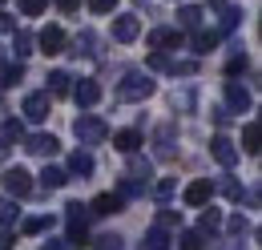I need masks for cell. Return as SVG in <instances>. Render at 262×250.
<instances>
[{"instance_id":"cell-1","label":"cell","mask_w":262,"mask_h":250,"mask_svg":"<svg viewBox=\"0 0 262 250\" xmlns=\"http://www.w3.org/2000/svg\"><path fill=\"white\" fill-rule=\"evenodd\" d=\"M73 129H77L81 145H101V141H105V133H109V129H105V121H101V117H93V113H81Z\"/></svg>"},{"instance_id":"cell-2","label":"cell","mask_w":262,"mask_h":250,"mask_svg":"<svg viewBox=\"0 0 262 250\" xmlns=\"http://www.w3.org/2000/svg\"><path fill=\"white\" fill-rule=\"evenodd\" d=\"M154 93V81L145 77V73H125V81L117 85V97L121 101H141V97Z\"/></svg>"},{"instance_id":"cell-3","label":"cell","mask_w":262,"mask_h":250,"mask_svg":"<svg viewBox=\"0 0 262 250\" xmlns=\"http://www.w3.org/2000/svg\"><path fill=\"white\" fill-rule=\"evenodd\" d=\"M0 186L4 194H16V198H25V194H33V178H29V170H4V178H0Z\"/></svg>"},{"instance_id":"cell-4","label":"cell","mask_w":262,"mask_h":250,"mask_svg":"<svg viewBox=\"0 0 262 250\" xmlns=\"http://www.w3.org/2000/svg\"><path fill=\"white\" fill-rule=\"evenodd\" d=\"M25 150H29V154H36V157H53L61 145H57V137H53V133H33V137L25 141Z\"/></svg>"},{"instance_id":"cell-5","label":"cell","mask_w":262,"mask_h":250,"mask_svg":"<svg viewBox=\"0 0 262 250\" xmlns=\"http://www.w3.org/2000/svg\"><path fill=\"white\" fill-rule=\"evenodd\" d=\"M210 194H214L210 178H198V182H190V186H186V194H182V198H186V206H206V202H210Z\"/></svg>"},{"instance_id":"cell-6","label":"cell","mask_w":262,"mask_h":250,"mask_svg":"<svg viewBox=\"0 0 262 250\" xmlns=\"http://www.w3.org/2000/svg\"><path fill=\"white\" fill-rule=\"evenodd\" d=\"M25 117H29V121H45V117H49V93H29L25 97Z\"/></svg>"},{"instance_id":"cell-7","label":"cell","mask_w":262,"mask_h":250,"mask_svg":"<svg viewBox=\"0 0 262 250\" xmlns=\"http://www.w3.org/2000/svg\"><path fill=\"white\" fill-rule=\"evenodd\" d=\"M36 40H40V53H49V57L65 49V32L57 29V25H49V29H45V32H40V36H36Z\"/></svg>"},{"instance_id":"cell-8","label":"cell","mask_w":262,"mask_h":250,"mask_svg":"<svg viewBox=\"0 0 262 250\" xmlns=\"http://www.w3.org/2000/svg\"><path fill=\"white\" fill-rule=\"evenodd\" d=\"M73 97H77L81 109H89V105H97V101H101V85H97V81H81V85L73 89Z\"/></svg>"},{"instance_id":"cell-9","label":"cell","mask_w":262,"mask_h":250,"mask_svg":"<svg viewBox=\"0 0 262 250\" xmlns=\"http://www.w3.org/2000/svg\"><path fill=\"white\" fill-rule=\"evenodd\" d=\"M137 32H141L137 16H117V20H113V40H121V45H125V40H133Z\"/></svg>"},{"instance_id":"cell-10","label":"cell","mask_w":262,"mask_h":250,"mask_svg":"<svg viewBox=\"0 0 262 250\" xmlns=\"http://www.w3.org/2000/svg\"><path fill=\"white\" fill-rule=\"evenodd\" d=\"M210 154L218 157L222 165H234V161H238V150H234L230 137H214V141H210Z\"/></svg>"},{"instance_id":"cell-11","label":"cell","mask_w":262,"mask_h":250,"mask_svg":"<svg viewBox=\"0 0 262 250\" xmlns=\"http://www.w3.org/2000/svg\"><path fill=\"white\" fill-rule=\"evenodd\" d=\"M226 101H230V109H238V113L250 109V93H246L238 81H226Z\"/></svg>"},{"instance_id":"cell-12","label":"cell","mask_w":262,"mask_h":250,"mask_svg":"<svg viewBox=\"0 0 262 250\" xmlns=\"http://www.w3.org/2000/svg\"><path fill=\"white\" fill-rule=\"evenodd\" d=\"M113 145L121 150V154H137V145H141V133L137 129H121V133H113Z\"/></svg>"},{"instance_id":"cell-13","label":"cell","mask_w":262,"mask_h":250,"mask_svg":"<svg viewBox=\"0 0 262 250\" xmlns=\"http://www.w3.org/2000/svg\"><path fill=\"white\" fill-rule=\"evenodd\" d=\"M20 77H25V65L20 61H4L0 65V89H12Z\"/></svg>"},{"instance_id":"cell-14","label":"cell","mask_w":262,"mask_h":250,"mask_svg":"<svg viewBox=\"0 0 262 250\" xmlns=\"http://www.w3.org/2000/svg\"><path fill=\"white\" fill-rule=\"evenodd\" d=\"M65 174H81V178H89V174H93V157L85 154V150H77V154L69 157V170Z\"/></svg>"},{"instance_id":"cell-15","label":"cell","mask_w":262,"mask_h":250,"mask_svg":"<svg viewBox=\"0 0 262 250\" xmlns=\"http://www.w3.org/2000/svg\"><path fill=\"white\" fill-rule=\"evenodd\" d=\"M117 210H121V198H117V194H101V198H93V214H101V218H105V214H117Z\"/></svg>"},{"instance_id":"cell-16","label":"cell","mask_w":262,"mask_h":250,"mask_svg":"<svg viewBox=\"0 0 262 250\" xmlns=\"http://www.w3.org/2000/svg\"><path fill=\"white\" fill-rule=\"evenodd\" d=\"M20 137H25V125H20V121H4V125H0V150H8V145L20 141Z\"/></svg>"},{"instance_id":"cell-17","label":"cell","mask_w":262,"mask_h":250,"mask_svg":"<svg viewBox=\"0 0 262 250\" xmlns=\"http://www.w3.org/2000/svg\"><path fill=\"white\" fill-rule=\"evenodd\" d=\"M258 137H262L258 121H246V129H242V150L246 154H258Z\"/></svg>"},{"instance_id":"cell-18","label":"cell","mask_w":262,"mask_h":250,"mask_svg":"<svg viewBox=\"0 0 262 250\" xmlns=\"http://www.w3.org/2000/svg\"><path fill=\"white\" fill-rule=\"evenodd\" d=\"M149 45H154V49H158V45H173V49H178V45H182V32H173V29H154V32H149Z\"/></svg>"},{"instance_id":"cell-19","label":"cell","mask_w":262,"mask_h":250,"mask_svg":"<svg viewBox=\"0 0 262 250\" xmlns=\"http://www.w3.org/2000/svg\"><path fill=\"white\" fill-rule=\"evenodd\" d=\"M40 182H45L49 190H61V186L69 182V174H65V170H57V165H45V174H40Z\"/></svg>"},{"instance_id":"cell-20","label":"cell","mask_w":262,"mask_h":250,"mask_svg":"<svg viewBox=\"0 0 262 250\" xmlns=\"http://www.w3.org/2000/svg\"><path fill=\"white\" fill-rule=\"evenodd\" d=\"M173 137H178V133H173V125H162V129H158V154H162V157L173 154Z\"/></svg>"},{"instance_id":"cell-21","label":"cell","mask_w":262,"mask_h":250,"mask_svg":"<svg viewBox=\"0 0 262 250\" xmlns=\"http://www.w3.org/2000/svg\"><path fill=\"white\" fill-rule=\"evenodd\" d=\"M141 250H169V238H165L162 226H154V230L145 234V246H141Z\"/></svg>"},{"instance_id":"cell-22","label":"cell","mask_w":262,"mask_h":250,"mask_svg":"<svg viewBox=\"0 0 262 250\" xmlns=\"http://www.w3.org/2000/svg\"><path fill=\"white\" fill-rule=\"evenodd\" d=\"M12 49H16V61L29 57V53H33V32H16V36H12Z\"/></svg>"},{"instance_id":"cell-23","label":"cell","mask_w":262,"mask_h":250,"mask_svg":"<svg viewBox=\"0 0 262 250\" xmlns=\"http://www.w3.org/2000/svg\"><path fill=\"white\" fill-rule=\"evenodd\" d=\"M49 89H53L57 97H65L69 93V73H61V69H57V73H49Z\"/></svg>"},{"instance_id":"cell-24","label":"cell","mask_w":262,"mask_h":250,"mask_svg":"<svg viewBox=\"0 0 262 250\" xmlns=\"http://www.w3.org/2000/svg\"><path fill=\"white\" fill-rule=\"evenodd\" d=\"M218 45V32H198L194 36V53H210Z\"/></svg>"},{"instance_id":"cell-25","label":"cell","mask_w":262,"mask_h":250,"mask_svg":"<svg viewBox=\"0 0 262 250\" xmlns=\"http://www.w3.org/2000/svg\"><path fill=\"white\" fill-rule=\"evenodd\" d=\"M178 20H182L186 29H194L198 20H202V8H194V4H190V8H182V12H178Z\"/></svg>"},{"instance_id":"cell-26","label":"cell","mask_w":262,"mask_h":250,"mask_svg":"<svg viewBox=\"0 0 262 250\" xmlns=\"http://www.w3.org/2000/svg\"><path fill=\"white\" fill-rule=\"evenodd\" d=\"M218 226H222V214H218V210H206V214H202V230H198V234H206V230H218Z\"/></svg>"},{"instance_id":"cell-27","label":"cell","mask_w":262,"mask_h":250,"mask_svg":"<svg viewBox=\"0 0 262 250\" xmlns=\"http://www.w3.org/2000/svg\"><path fill=\"white\" fill-rule=\"evenodd\" d=\"M85 242H89L85 226H69V242H65V246H85Z\"/></svg>"},{"instance_id":"cell-28","label":"cell","mask_w":262,"mask_h":250,"mask_svg":"<svg viewBox=\"0 0 262 250\" xmlns=\"http://www.w3.org/2000/svg\"><path fill=\"white\" fill-rule=\"evenodd\" d=\"M202 246H206V242H202L198 230H186V234H182V250H202Z\"/></svg>"},{"instance_id":"cell-29","label":"cell","mask_w":262,"mask_h":250,"mask_svg":"<svg viewBox=\"0 0 262 250\" xmlns=\"http://www.w3.org/2000/svg\"><path fill=\"white\" fill-rule=\"evenodd\" d=\"M65 218H69V226H85V206H81V202H73Z\"/></svg>"},{"instance_id":"cell-30","label":"cell","mask_w":262,"mask_h":250,"mask_svg":"<svg viewBox=\"0 0 262 250\" xmlns=\"http://www.w3.org/2000/svg\"><path fill=\"white\" fill-rule=\"evenodd\" d=\"M45 226H49V218H45V214H36V218H25V234H40Z\"/></svg>"},{"instance_id":"cell-31","label":"cell","mask_w":262,"mask_h":250,"mask_svg":"<svg viewBox=\"0 0 262 250\" xmlns=\"http://www.w3.org/2000/svg\"><path fill=\"white\" fill-rule=\"evenodd\" d=\"M218 190H222L226 198H242V186H238L234 178H222V182H218Z\"/></svg>"},{"instance_id":"cell-32","label":"cell","mask_w":262,"mask_h":250,"mask_svg":"<svg viewBox=\"0 0 262 250\" xmlns=\"http://www.w3.org/2000/svg\"><path fill=\"white\" fill-rule=\"evenodd\" d=\"M20 12L25 16H40L45 12V0H20Z\"/></svg>"},{"instance_id":"cell-33","label":"cell","mask_w":262,"mask_h":250,"mask_svg":"<svg viewBox=\"0 0 262 250\" xmlns=\"http://www.w3.org/2000/svg\"><path fill=\"white\" fill-rule=\"evenodd\" d=\"M97 250H121V238H117V234H101Z\"/></svg>"},{"instance_id":"cell-34","label":"cell","mask_w":262,"mask_h":250,"mask_svg":"<svg viewBox=\"0 0 262 250\" xmlns=\"http://www.w3.org/2000/svg\"><path fill=\"white\" fill-rule=\"evenodd\" d=\"M173 190H178V182H173V178H162V182H158V190H154V194H158V198H169Z\"/></svg>"},{"instance_id":"cell-35","label":"cell","mask_w":262,"mask_h":250,"mask_svg":"<svg viewBox=\"0 0 262 250\" xmlns=\"http://www.w3.org/2000/svg\"><path fill=\"white\" fill-rule=\"evenodd\" d=\"M12 218H16V206L8 198H0V222H12Z\"/></svg>"},{"instance_id":"cell-36","label":"cell","mask_w":262,"mask_h":250,"mask_svg":"<svg viewBox=\"0 0 262 250\" xmlns=\"http://www.w3.org/2000/svg\"><path fill=\"white\" fill-rule=\"evenodd\" d=\"M238 16H242L238 8H222V29H234V25H238Z\"/></svg>"},{"instance_id":"cell-37","label":"cell","mask_w":262,"mask_h":250,"mask_svg":"<svg viewBox=\"0 0 262 250\" xmlns=\"http://www.w3.org/2000/svg\"><path fill=\"white\" fill-rule=\"evenodd\" d=\"M226 73H230V77H238V73H246V57H230Z\"/></svg>"},{"instance_id":"cell-38","label":"cell","mask_w":262,"mask_h":250,"mask_svg":"<svg viewBox=\"0 0 262 250\" xmlns=\"http://www.w3.org/2000/svg\"><path fill=\"white\" fill-rule=\"evenodd\" d=\"M149 65H154V69H169V73H173V61H169L165 53H154V57H149Z\"/></svg>"},{"instance_id":"cell-39","label":"cell","mask_w":262,"mask_h":250,"mask_svg":"<svg viewBox=\"0 0 262 250\" xmlns=\"http://www.w3.org/2000/svg\"><path fill=\"white\" fill-rule=\"evenodd\" d=\"M89 8H93V12H113L117 0H89Z\"/></svg>"},{"instance_id":"cell-40","label":"cell","mask_w":262,"mask_h":250,"mask_svg":"<svg viewBox=\"0 0 262 250\" xmlns=\"http://www.w3.org/2000/svg\"><path fill=\"white\" fill-rule=\"evenodd\" d=\"M57 8H61V12H77V8H81V0H57Z\"/></svg>"},{"instance_id":"cell-41","label":"cell","mask_w":262,"mask_h":250,"mask_svg":"<svg viewBox=\"0 0 262 250\" xmlns=\"http://www.w3.org/2000/svg\"><path fill=\"white\" fill-rule=\"evenodd\" d=\"M214 121H218V125L230 121V109H226V105H218V109H214Z\"/></svg>"},{"instance_id":"cell-42","label":"cell","mask_w":262,"mask_h":250,"mask_svg":"<svg viewBox=\"0 0 262 250\" xmlns=\"http://www.w3.org/2000/svg\"><path fill=\"white\" fill-rule=\"evenodd\" d=\"M40 250H65V242H61V238H49V242H45Z\"/></svg>"},{"instance_id":"cell-43","label":"cell","mask_w":262,"mask_h":250,"mask_svg":"<svg viewBox=\"0 0 262 250\" xmlns=\"http://www.w3.org/2000/svg\"><path fill=\"white\" fill-rule=\"evenodd\" d=\"M12 29V16H4V12H0V32H8Z\"/></svg>"},{"instance_id":"cell-44","label":"cell","mask_w":262,"mask_h":250,"mask_svg":"<svg viewBox=\"0 0 262 250\" xmlns=\"http://www.w3.org/2000/svg\"><path fill=\"white\" fill-rule=\"evenodd\" d=\"M210 4H214V8H226V0H210Z\"/></svg>"},{"instance_id":"cell-45","label":"cell","mask_w":262,"mask_h":250,"mask_svg":"<svg viewBox=\"0 0 262 250\" xmlns=\"http://www.w3.org/2000/svg\"><path fill=\"white\" fill-rule=\"evenodd\" d=\"M0 4H4V0H0Z\"/></svg>"}]
</instances>
